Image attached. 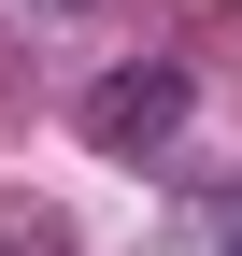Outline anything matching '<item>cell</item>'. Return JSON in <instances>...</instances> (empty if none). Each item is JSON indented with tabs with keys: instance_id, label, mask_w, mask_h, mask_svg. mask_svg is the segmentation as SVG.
Returning <instances> with one entry per match:
<instances>
[{
	"instance_id": "6da1fadb",
	"label": "cell",
	"mask_w": 242,
	"mask_h": 256,
	"mask_svg": "<svg viewBox=\"0 0 242 256\" xmlns=\"http://www.w3.org/2000/svg\"><path fill=\"white\" fill-rule=\"evenodd\" d=\"M72 128L100 156H128V171H157V156L200 128V72H186V57H114V72L72 100Z\"/></svg>"
},
{
	"instance_id": "7a4b0ae2",
	"label": "cell",
	"mask_w": 242,
	"mask_h": 256,
	"mask_svg": "<svg viewBox=\"0 0 242 256\" xmlns=\"http://www.w3.org/2000/svg\"><path fill=\"white\" fill-rule=\"evenodd\" d=\"M14 14H28V28H57V14H100V0H14Z\"/></svg>"
},
{
	"instance_id": "3957f363",
	"label": "cell",
	"mask_w": 242,
	"mask_h": 256,
	"mask_svg": "<svg viewBox=\"0 0 242 256\" xmlns=\"http://www.w3.org/2000/svg\"><path fill=\"white\" fill-rule=\"evenodd\" d=\"M214 256H242V200H228V214H214Z\"/></svg>"
}]
</instances>
